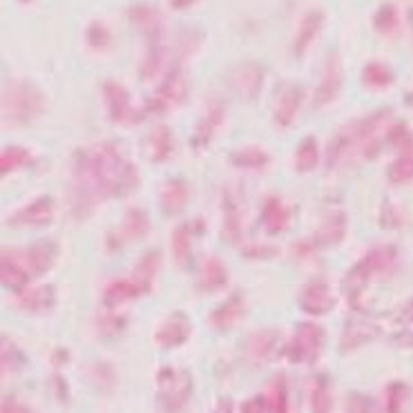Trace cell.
I'll return each mask as SVG.
<instances>
[{
    "label": "cell",
    "instance_id": "9a60e30c",
    "mask_svg": "<svg viewBox=\"0 0 413 413\" xmlns=\"http://www.w3.org/2000/svg\"><path fill=\"white\" fill-rule=\"evenodd\" d=\"M172 154V134L170 127L159 125L146 136V157L152 163H161Z\"/></svg>",
    "mask_w": 413,
    "mask_h": 413
},
{
    "label": "cell",
    "instance_id": "30bf717a",
    "mask_svg": "<svg viewBox=\"0 0 413 413\" xmlns=\"http://www.w3.org/2000/svg\"><path fill=\"white\" fill-rule=\"evenodd\" d=\"M190 338V322L184 313H172L167 319H163L157 333H154V342L161 348H174L184 344Z\"/></svg>",
    "mask_w": 413,
    "mask_h": 413
},
{
    "label": "cell",
    "instance_id": "d4e9b609",
    "mask_svg": "<svg viewBox=\"0 0 413 413\" xmlns=\"http://www.w3.org/2000/svg\"><path fill=\"white\" fill-rule=\"evenodd\" d=\"M146 291L139 286L134 279H116L106 288V302L108 304H123L127 300H134L139 295H144Z\"/></svg>",
    "mask_w": 413,
    "mask_h": 413
},
{
    "label": "cell",
    "instance_id": "60d3db41",
    "mask_svg": "<svg viewBox=\"0 0 413 413\" xmlns=\"http://www.w3.org/2000/svg\"><path fill=\"white\" fill-rule=\"evenodd\" d=\"M0 413H32L27 407H23V405H16V402H7L3 405V411Z\"/></svg>",
    "mask_w": 413,
    "mask_h": 413
},
{
    "label": "cell",
    "instance_id": "b9f144b4",
    "mask_svg": "<svg viewBox=\"0 0 413 413\" xmlns=\"http://www.w3.org/2000/svg\"><path fill=\"white\" fill-rule=\"evenodd\" d=\"M212 413H235V407H232L230 400H222V402H219V405L215 407Z\"/></svg>",
    "mask_w": 413,
    "mask_h": 413
},
{
    "label": "cell",
    "instance_id": "3957f363",
    "mask_svg": "<svg viewBox=\"0 0 413 413\" xmlns=\"http://www.w3.org/2000/svg\"><path fill=\"white\" fill-rule=\"evenodd\" d=\"M159 405L165 413H179L192 393V378L188 371L161 369L159 371Z\"/></svg>",
    "mask_w": 413,
    "mask_h": 413
},
{
    "label": "cell",
    "instance_id": "5bb4252c",
    "mask_svg": "<svg viewBox=\"0 0 413 413\" xmlns=\"http://www.w3.org/2000/svg\"><path fill=\"white\" fill-rule=\"evenodd\" d=\"M302 106V89L298 85H286L277 94L275 101V121L279 125H291L295 121V114H298Z\"/></svg>",
    "mask_w": 413,
    "mask_h": 413
},
{
    "label": "cell",
    "instance_id": "e575fe53",
    "mask_svg": "<svg viewBox=\"0 0 413 413\" xmlns=\"http://www.w3.org/2000/svg\"><path fill=\"white\" fill-rule=\"evenodd\" d=\"M270 413H288V391L284 378H277L270 386V400H268Z\"/></svg>",
    "mask_w": 413,
    "mask_h": 413
},
{
    "label": "cell",
    "instance_id": "484cf974",
    "mask_svg": "<svg viewBox=\"0 0 413 413\" xmlns=\"http://www.w3.org/2000/svg\"><path fill=\"white\" fill-rule=\"evenodd\" d=\"M150 232V219L144 210L139 208H130L125 212V219H123V235L125 239H132V241H139L144 239Z\"/></svg>",
    "mask_w": 413,
    "mask_h": 413
},
{
    "label": "cell",
    "instance_id": "9c48e42d",
    "mask_svg": "<svg viewBox=\"0 0 413 413\" xmlns=\"http://www.w3.org/2000/svg\"><path fill=\"white\" fill-rule=\"evenodd\" d=\"M335 300L331 295V288L326 281L322 279H315L311 284H306L300 293V306L304 308L306 313L311 315H324L333 308Z\"/></svg>",
    "mask_w": 413,
    "mask_h": 413
},
{
    "label": "cell",
    "instance_id": "8fae6325",
    "mask_svg": "<svg viewBox=\"0 0 413 413\" xmlns=\"http://www.w3.org/2000/svg\"><path fill=\"white\" fill-rule=\"evenodd\" d=\"M20 257H23L25 266L30 268L32 277H36V275L47 273V270L54 266L56 257H58V246L51 239H43V241L34 243V246H30L25 253H20Z\"/></svg>",
    "mask_w": 413,
    "mask_h": 413
},
{
    "label": "cell",
    "instance_id": "d6a6232c",
    "mask_svg": "<svg viewBox=\"0 0 413 413\" xmlns=\"http://www.w3.org/2000/svg\"><path fill=\"white\" fill-rule=\"evenodd\" d=\"M27 161H30V152L27 150L9 146V148L3 150V157H0V170H3V174L14 172V170H18V167H23Z\"/></svg>",
    "mask_w": 413,
    "mask_h": 413
},
{
    "label": "cell",
    "instance_id": "7402d4cb",
    "mask_svg": "<svg viewBox=\"0 0 413 413\" xmlns=\"http://www.w3.org/2000/svg\"><path fill=\"white\" fill-rule=\"evenodd\" d=\"M373 338H376V329H373L369 322L351 319L342 333V351H351V348H357L360 344H364Z\"/></svg>",
    "mask_w": 413,
    "mask_h": 413
},
{
    "label": "cell",
    "instance_id": "7c38bea8",
    "mask_svg": "<svg viewBox=\"0 0 413 413\" xmlns=\"http://www.w3.org/2000/svg\"><path fill=\"white\" fill-rule=\"evenodd\" d=\"M340 87H342V68H340L338 56L333 54L324 65V74H322L315 103L317 106H326V103H331L340 94Z\"/></svg>",
    "mask_w": 413,
    "mask_h": 413
},
{
    "label": "cell",
    "instance_id": "44dd1931",
    "mask_svg": "<svg viewBox=\"0 0 413 413\" xmlns=\"http://www.w3.org/2000/svg\"><path fill=\"white\" fill-rule=\"evenodd\" d=\"M56 298H54V288L51 286H41L34 291H25L18 298V306L25 308L27 313H43L49 311L54 306Z\"/></svg>",
    "mask_w": 413,
    "mask_h": 413
},
{
    "label": "cell",
    "instance_id": "4316f807",
    "mask_svg": "<svg viewBox=\"0 0 413 413\" xmlns=\"http://www.w3.org/2000/svg\"><path fill=\"white\" fill-rule=\"evenodd\" d=\"M317 161H319L317 141L313 136H308L298 146V150H295V167H298L300 172H308L317 165Z\"/></svg>",
    "mask_w": 413,
    "mask_h": 413
},
{
    "label": "cell",
    "instance_id": "4dcf8cb0",
    "mask_svg": "<svg viewBox=\"0 0 413 413\" xmlns=\"http://www.w3.org/2000/svg\"><path fill=\"white\" fill-rule=\"evenodd\" d=\"M344 232H346V219L344 215H331L324 224H322L319 228V239L324 241V243H338L342 237H344Z\"/></svg>",
    "mask_w": 413,
    "mask_h": 413
},
{
    "label": "cell",
    "instance_id": "ffe728a7",
    "mask_svg": "<svg viewBox=\"0 0 413 413\" xmlns=\"http://www.w3.org/2000/svg\"><path fill=\"white\" fill-rule=\"evenodd\" d=\"M184 81H182V76H167V81L163 83V87L157 92V96H154L152 101V110L154 112H163V110H170L174 108L179 101L184 99Z\"/></svg>",
    "mask_w": 413,
    "mask_h": 413
},
{
    "label": "cell",
    "instance_id": "8992f818",
    "mask_svg": "<svg viewBox=\"0 0 413 413\" xmlns=\"http://www.w3.org/2000/svg\"><path fill=\"white\" fill-rule=\"evenodd\" d=\"M262 81H264V72L260 65H255V63H246V65H239L235 72L230 74L228 79V85L230 89L235 92L239 99L243 101H250L260 94V87H262Z\"/></svg>",
    "mask_w": 413,
    "mask_h": 413
},
{
    "label": "cell",
    "instance_id": "4fadbf2b",
    "mask_svg": "<svg viewBox=\"0 0 413 413\" xmlns=\"http://www.w3.org/2000/svg\"><path fill=\"white\" fill-rule=\"evenodd\" d=\"M243 313H246V306H243L241 295H232L224 304H219L212 315H210V324L217 331H230L235 324H239Z\"/></svg>",
    "mask_w": 413,
    "mask_h": 413
},
{
    "label": "cell",
    "instance_id": "f35d334b",
    "mask_svg": "<svg viewBox=\"0 0 413 413\" xmlns=\"http://www.w3.org/2000/svg\"><path fill=\"white\" fill-rule=\"evenodd\" d=\"M364 81L371 85H384V83H389V74H386V70L380 65H376V68L369 65L364 72Z\"/></svg>",
    "mask_w": 413,
    "mask_h": 413
},
{
    "label": "cell",
    "instance_id": "2e32d148",
    "mask_svg": "<svg viewBox=\"0 0 413 413\" xmlns=\"http://www.w3.org/2000/svg\"><path fill=\"white\" fill-rule=\"evenodd\" d=\"M262 222L264 228L270 232V235H277V232H284L288 228L291 222V212L286 208V203L277 197H268L262 210Z\"/></svg>",
    "mask_w": 413,
    "mask_h": 413
},
{
    "label": "cell",
    "instance_id": "7a4b0ae2",
    "mask_svg": "<svg viewBox=\"0 0 413 413\" xmlns=\"http://www.w3.org/2000/svg\"><path fill=\"white\" fill-rule=\"evenodd\" d=\"M43 112V96L27 83H14L3 94V114L11 123H30Z\"/></svg>",
    "mask_w": 413,
    "mask_h": 413
},
{
    "label": "cell",
    "instance_id": "603a6c76",
    "mask_svg": "<svg viewBox=\"0 0 413 413\" xmlns=\"http://www.w3.org/2000/svg\"><path fill=\"white\" fill-rule=\"evenodd\" d=\"M222 119H224V110H222V106H212L208 112H205V116L201 119V123L197 125L195 136H192V146H195V148L208 146V141L212 139V134H215V130L219 127V123H222Z\"/></svg>",
    "mask_w": 413,
    "mask_h": 413
},
{
    "label": "cell",
    "instance_id": "e0dca14e",
    "mask_svg": "<svg viewBox=\"0 0 413 413\" xmlns=\"http://www.w3.org/2000/svg\"><path fill=\"white\" fill-rule=\"evenodd\" d=\"M228 284V270L226 266L217 260V257H208L201 266V273L197 279V286L205 293H215L219 288H224Z\"/></svg>",
    "mask_w": 413,
    "mask_h": 413
},
{
    "label": "cell",
    "instance_id": "277c9868",
    "mask_svg": "<svg viewBox=\"0 0 413 413\" xmlns=\"http://www.w3.org/2000/svg\"><path fill=\"white\" fill-rule=\"evenodd\" d=\"M322 344H324V331L317 324H300L293 333V340L286 348V355L291 362L298 364H311L319 357L322 353Z\"/></svg>",
    "mask_w": 413,
    "mask_h": 413
},
{
    "label": "cell",
    "instance_id": "5b68a950",
    "mask_svg": "<svg viewBox=\"0 0 413 413\" xmlns=\"http://www.w3.org/2000/svg\"><path fill=\"white\" fill-rule=\"evenodd\" d=\"M279 348V333L270 331V329H262L255 331L246 338V344H243V351H246V357L255 364H266L268 360H273Z\"/></svg>",
    "mask_w": 413,
    "mask_h": 413
},
{
    "label": "cell",
    "instance_id": "52a82bcc",
    "mask_svg": "<svg viewBox=\"0 0 413 413\" xmlns=\"http://www.w3.org/2000/svg\"><path fill=\"white\" fill-rule=\"evenodd\" d=\"M0 275H3V286H7L14 293H25L27 284L32 279L30 268L25 266L20 253L16 255L14 250L3 253V264H0Z\"/></svg>",
    "mask_w": 413,
    "mask_h": 413
},
{
    "label": "cell",
    "instance_id": "f546056e",
    "mask_svg": "<svg viewBox=\"0 0 413 413\" xmlns=\"http://www.w3.org/2000/svg\"><path fill=\"white\" fill-rule=\"evenodd\" d=\"M157 268H159V253L152 250V253L144 255V260H141V264L136 266V273H134L132 279L144 291H148L150 288V281L154 279V275H157Z\"/></svg>",
    "mask_w": 413,
    "mask_h": 413
},
{
    "label": "cell",
    "instance_id": "83f0119b",
    "mask_svg": "<svg viewBox=\"0 0 413 413\" xmlns=\"http://www.w3.org/2000/svg\"><path fill=\"white\" fill-rule=\"evenodd\" d=\"M308 398H311V411L313 413H329L331 411V391H329L326 378L317 376L311 382V391H308Z\"/></svg>",
    "mask_w": 413,
    "mask_h": 413
},
{
    "label": "cell",
    "instance_id": "ab89813d",
    "mask_svg": "<svg viewBox=\"0 0 413 413\" xmlns=\"http://www.w3.org/2000/svg\"><path fill=\"white\" fill-rule=\"evenodd\" d=\"M268 402L264 398H250L241 405V413H266Z\"/></svg>",
    "mask_w": 413,
    "mask_h": 413
},
{
    "label": "cell",
    "instance_id": "ac0fdd59",
    "mask_svg": "<svg viewBox=\"0 0 413 413\" xmlns=\"http://www.w3.org/2000/svg\"><path fill=\"white\" fill-rule=\"evenodd\" d=\"M106 103H108L110 116L114 121H119V123L132 121L130 96H127V92L121 85H116V83H108L106 85Z\"/></svg>",
    "mask_w": 413,
    "mask_h": 413
},
{
    "label": "cell",
    "instance_id": "1f68e13d",
    "mask_svg": "<svg viewBox=\"0 0 413 413\" xmlns=\"http://www.w3.org/2000/svg\"><path fill=\"white\" fill-rule=\"evenodd\" d=\"M232 163L235 165H239V167H262V165H266L268 163V154L266 152H262L260 148H241V150H237L235 154H232Z\"/></svg>",
    "mask_w": 413,
    "mask_h": 413
},
{
    "label": "cell",
    "instance_id": "836d02e7",
    "mask_svg": "<svg viewBox=\"0 0 413 413\" xmlns=\"http://www.w3.org/2000/svg\"><path fill=\"white\" fill-rule=\"evenodd\" d=\"M319 25H322V16L319 14H308L306 18H304V23H302V30H300V34H298V45H295V49L302 51L311 45V41L315 38V34L319 32Z\"/></svg>",
    "mask_w": 413,
    "mask_h": 413
},
{
    "label": "cell",
    "instance_id": "cb8c5ba5",
    "mask_svg": "<svg viewBox=\"0 0 413 413\" xmlns=\"http://www.w3.org/2000/svg\"><path fill=\"white\" fill-rule=\"evenodd\" d=\"M224 219H226V237L228 241H239L241 237V205L237 197H232L230 192L224 195Z\"/></svg>",
    "mask_w": 413,
    "mask_h": 413
},
{
    "label": "cell",
    "instance_id": "d6986e66",
    "mask_svg": "<svg viewBox=\"0 0 413 413\" xmlns=\"http://www.w3.org/2000/svg\"><path fill=\"white\" fill-rule=\"evenodd\" d=\"M188 201V186L182 179H170L161 188V208L167 215H177L184 210Z\"/></svg>",
    "mask_w": 413,
    "mask_h": 413
},
{
    "label": "cell",
    "instance_id": "6da1fadb",
    "mask_svg": "<svg viewBox=\"0 0 413 413\" xmlns=\"http://www.w3.org/2000/svg\"><path fill=\"white\" fill-rule=\"evenodd\" d=\"M139 184L134 163L125 161L119 146L99 144L87 150L76 165L79 203L92 205L99 197H123Z\"/></svg>",
    "mask_w": 413,
    "mask_h": 413
},
{
    "label": "cell",
    "instance_id": "f1b7e54d",
    "mask_svg": "<svg viewBox=\"0 0 413 413\" xmlns=\"http://www.w3.org/2000/svg\"><path fill=\"white\" fill-rule=\"evenodd\" d=\"M192 226L186 224V226H179L174 230V237H172V253H174V260L179 266H186L190 262V241H192Z\"/></svg>",
    "mask_w": 413,
    "mask_h": 413
},
{
    "label": "cell",
    "instance_id": "74e56055",
    "mask_svg": "<svg viewBox=\"0 0 413 413\" xmlns=\"http://www.w3.org/2000/svg\"><path fill=\"white\" fill-rule=\"evenodd\" d=\"M389 177L393 182H409L413 177V159H400L391 165Z\"/></svg>",
    "mask_w": 413,
    "mask_h": 413
},
{
    "label": "cell",
    "instance_id": "8d00e7d4",
    "mask_svg": "<svg viewBox=\"0 0 413 413\" xmlns=\"http://www.w3.org/2000/svg\"><path fill=\"white\" fill-rule=\"evenodd\" d=\"M25 362L23 353L9 338H3V371H16Z\"/></svg>",
    "mask_w": 413,
    "mask_h": 413
},
{
    "label": "cell",
    "instance_id": "ba28073f",
    "mask_svg": "<svg viewBox=\"0 0 413 413\" xmlns=\"http://www.w3.org/2000/svg\"><path fill=\"white\" fill-rule=\"evenodd\" d=\"M54 219V201L49 197L34 199L25 208H20L16 215H11L9 224L11 226H23V228H34V226H47Z\"/></svg>",
    "mask_w": 413,
    "mask_h": 413
},
{
    "label": "cell",
    "instance_id": "d590c367",
    "mask_svg": "<svg viewBox=\"0 0 413 413\" xmlns=\"http://www.w3.org/2000/svg\"><path fill=\"white\" fill-rule=\"evenodd\" d=\"M405 386L402 384H391L384 393V413H400L405 405Z\"/></svg>",
    "mask_w": 413,
    "mask_h": 413
}]
</instances>
